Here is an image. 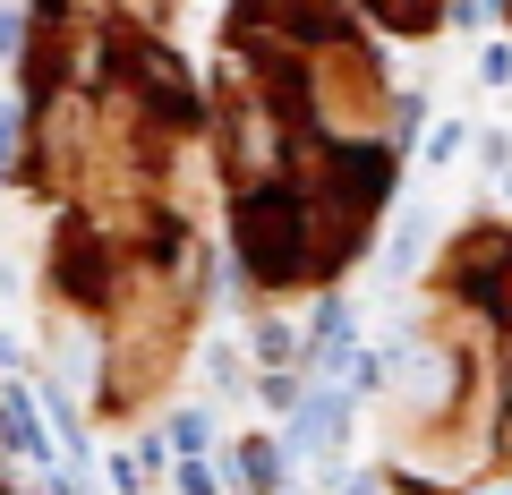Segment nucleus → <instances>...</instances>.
Listing matches in <instances>:
<instances>
[{
  "instance_id": "obj_1",
  "label": "nucleus",
  "mask_w": 512,
  "mask_h": 495,
  "mask_svg": "<svg viewBox=\"0 0 512 495\" xmlns=\"http://www.w3.org/2000/svg\"><path fill=\"white\" fill-rule=\"evenodd\" d=\"M0 495H9V487H0Z\"/></svg>"
}]
</instances>
